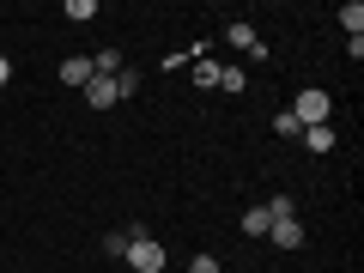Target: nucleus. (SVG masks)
<instances>
[{
	"label": "nucleus",
	"mask_w": 364,
	"mask_h": 273,
	"mask_svg": "<svg viewBox=\"0 0 364 273\" xmlns=\"http://www.w3.org/2000/svg\"><path fill=\"white\" fill-rule=\"evenodd\" d=\"M291 116H298V128H322V122L334 116V97H328L322 85H304L298 97H291Z\"/></svg>",
	"instance_id": "nucleus-1"
},
{
	"label": "nucleus",
	"mask_w": 364,
	"mask_h": 273,
	"mask_svg": "<svg viewBox=\"0 0 364 273\" xmlns=\"http://www.w3.org/2000/svg\"><path fill=\"white\" fill-rule=\"evenodd\" d=\"M122 261H128L134 273H164V243H152L146 231H134V243H128V255H122Z\"/></svg>",
	"instance_id": "nucleus-2"
},
{
	"label": "nucleus",
	"mask_w": 364,
	"mask_h": 273,
	"mask_svg": "<svg viewBox=\"0 0 364 273\" xmlns=\"http://www.w3.org/2000/svg\"><path fill=\"white\" fill-rule=\"evenodd\" d=\"M267 243H273V249H304V225H298V219H273Z\"/></svg>",
	"instance_id": "nucleus-3"
},
{
	"label": "nucleus",
	"mask_w": 364,
	"mask_h": 273,
	"mask_svg": "<svg viewBox=\"0 0 364 273\" xmlns=\"http://www.w3.org/2000/svg\"><path fill=\"white\" fill-rule=\"evenodd\" d=\"M85 104H91V109H109V104H116V79L91 73V79H85Z\"/></svg>",
	"instance_id": "nucleus-4"
},
{
	"label": "nucleus",
	"mask_w": 364,
	"mask_h": 273,
	"mask_svg": "<svg viewBox=\"0 0 364 273\" xmlns=\"http://www.w3.org/2000/svg\"><path fill=\"white\" fill-rule=\"evenodd\" d=\"M225 43H231V49H255V55H267V49H261V37H255V25H243V18H231V25H225Z\"/></svg>",
	"instance_id": "nucleus-5"
},
{
	"label": "nucleus",
	"mask_w": 364,
	"mask_h": 273,
	"mask_svg": "<svg viewBox=\"0 0 364 273\" xmlns=\"http://www.w3.org/2000/svg\"><path fill=\"white\" fill-rule=\"evenodd\" d=\"M85 79H91V55H67V61H61V85L85 91Z\"/></svg>",
	"instance_id": "nucleus-6"
},
{
	"label": "nucleus",
	"mask_w": 364,
	"mask_h": 273,
	"mask_svg": "<svg viewBox=\"0 0 364 273\" xmlns=\"http://www.w3.org/2000/svg\"><path fill=\"white\" fill-rule=\"evenodd\" d=\"M237 225H243V237H267V231H273V213H267V207H249Z\"/></svg>",
	"instance_id": "nucleus-7"
},
{
	"label": "nucleus",
	"mask_w": 364,
	"mask_h": 273,
	"mask_svg": "<svg viewBox=\"0 0 364 273\" xmlns=\"http://www.w3.org/2000/svg\"><path fill=\"white\" fill-rule=\"evenodd\" d=\"M304 146H310L316 158H322V152H334V128H328V122H322V128H304Z\"/></svg>",
	"instance_id": "nucleus-8"
},
{
	"label": "nucleus",
	"mask_w": 364,
	"mask_h": 273,
	"mask_svg": "<svg viewBox=\"0 0 364 273\" xmlns=\"http://www.w3.org/2000/svg\"><path fill=\"white\" fill-rule=\"evenodd\" d=\"M61 13H67V25H91L97 18V0H67Z\"/></svg>",
	"instance_id": "nucleus-9"
},
{
	"label": "nucleus",
	"mask_w": 364,
	"mask_h": 273,
	"mask_svg": "<svg viewBox=\"0 0 364 273\" xmlns=\"http://www.w3.org/2000/svg\"><path fill=\"white\" fill-rule=\"evenodd\" d=\"M340 25H346V37H364V6H358V0L340 6Z\"/></svg>",
	"instance_id": "nucleus-10"
},
{
	"label": "nucleus",
	"mask_w": 364,
	"mask_h": 273,
	"mask_svg": "<svg viewBox=\"0 0 364 273\" xmlns=\"http://www.w3.org/2000/svg\"><path fill=\"white\" fill-rule=\"evenodd\" d=\"M134 231H140V225H122V231H109V237H104V249H109V255H128Z\"/></svg>",
	"instance_id": "nucleus-11"
},
{
	"label": "nucleus",
	"mask_w": 364,
	"mask_h": 273,
	"mask_svg": "<svg viewBox=\"0 0 364 273\" xmlns=\"http://www.w3.org/2000/svg\"><path fill=\"white\" fill-rule=\"evenodd\" d=\"M267 213H273V219H298V200H291V195H273Z\"/></svg>",
	"instance_id": "nucleus-12"
},
{
	"label": "nucleus",
	"mask_w": 364,
	"mask_h": 273,
	"mask_svg": "<svg viewBox=\"0 0 364 273\" xmlns=\"http://www.w3.org/2000/svg\"><path fill=\"white\" fill-rule=\"evenodd\" d=\"M195 85H200V91H213V85H219V67H213L207 55H200V67H195Z\"/></svg>",
	"instance_id": "nucleus-13"
},
{
	"label": "nucleus",
	"mask_w": 364,
	"mask_h": 273,
	"mask_svg": "<svg viewBox=\"0 0 364 273\" xmlns=\"http://www.w3.org/2000/svg\"><path fill=\"white\" fill-rule=\"evenodd\" d=\"M134 91H140V73H134V67H122V73H116V97H134Z\"/></svg>",
	"instance_id": "nucleus-14"
},
{
	"label": "nucleus",
	"mask_w": 364,
	"mask_h": 273,
	"mask_svg": "<svg viewBox=\"0 0 364 273\" xmlns=\"http://www.w3.org/2000/svg\"><path fill=\"white\" fill-rule=\"evenodd\" d=\"M219 85L225 91H243V67H219Z\"/></svg>",
	"instance_id": "nucleus-15"
},
{
	"label": "nucleus",
	"mask_w": 364,
	"mask_h": 273,
	"mask_svg": "<svg viewBox=\"0 0 364 273\" xmlns=\"http://www.w3.org/2000/svg\"><path fill=\"white\" fill-rule=\"evenodd\" d=\"M273 128L286 134V140H298V134H304V128H298V116H291V109H286V116H273Z\"/></svg>",
	"instance_id": "nucleus-16"
},
{
	"label": "nucleus",
	"mask_w": 364,
	"mask_h": 273,
	"mask_svg": "<svg viewBox=\"0 0 364 273\" xmlns=\"http://www.w3.org/2000/svg\"><path fill=\"white\" fill-rule=\"evenodd\" d=\"M188 273H225V267H219L213 255H195V261H188Z\"/></svg>",
	"instance_id": "nucleus-17"
},
{
	"label": "nucleus",
	"mask_w": 364,
	"mask_h": 273,
	"mask_svg": "<svg viewBox=\"0 0 364 273\" xmlns=\"http://www.w3.org/2000/svg\"><path fill=\"white\" fill-rule=\"evenodd\" d=\"M6 79H13V61H6V55H0V85H6Z\"/></svg>",
	"instance_id": "nucleus-18"
}]
</instances>
